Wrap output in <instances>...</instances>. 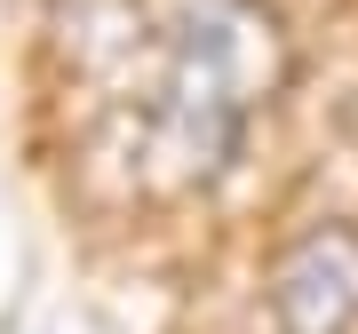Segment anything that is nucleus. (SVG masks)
<instances>
[{"label": "nucleus", "instance_id": "2", "mask_svg": "<svg viewBox=\"0 0 358 334\" xmlns=\"http://www.w3.org/2000/svg\"><path fill=\"white\" fill-rule=\"evenodd\" d=\"M271 334H358V223H310L271 263Z\"/></svg>", "mask_w": 358, "mask_h": 334}, {"label": "nucleus", "instance_id": "1", "mask_svg": "<svg viewBox=\"0 0 358 334\" xmlns=\"http://www.w3.org/2000/svg\"><path fill=\"white\" fill-rule=\"evenodd\" d=\"M294 72L271 0H136L112 56V152L136 191H207Z\"/></svg>", "mask_w": 358, "mask_h": 334}]
</instances>
